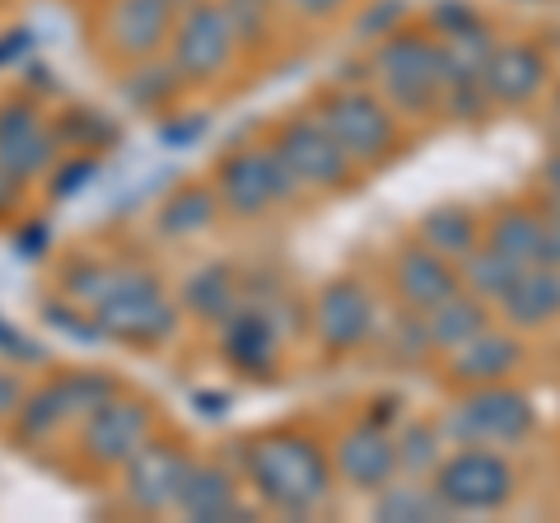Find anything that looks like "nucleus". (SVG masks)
<instances>
[{"mask_svg":"<svg viewBox=\"0 0 560 523\" xmlns=\"http://www.w3.org/2000/svg\"><path fill=\"white\" fill-rule=\"evenodd\" d=\"M397 473H401V463H397V434L388 426L364 421V426H355L337 444V477L350 486V491L378 496Z\"/></svg>","mask_w":560,"mask_h":523,"instance_id":"nucleus-15","label":"nucleus"},{"mask_svg":"<svg viewBox=\"0 0 560 523\" xmlns=\"http://www.w3.org/2000/svg\"><path fill=\"white\" fill-rule=\"evenodd\" d=\"M243 473H248L261 504H271L280 514L318 510L331 491V463L323 458V449L290 430L248 440V449H243Z\"/></svg>","mask_w":560,"mask_h":523,"instance_id":"nucleus-2","label":"nucleus"},{"mask_svg":"<svg viewBox=\"0 0 560 523\" xmlns=\"http://www.w3.org/2000/svg\"><path fill=\"white\" fill-rule=\"evenodd\" d=\"M541 234H547V267H560V211L541 216Z\"/></svg>","mask_w":560,"mask_h":523,"instance_id":"nucleus-40","label":"nucleus"},{"mask_svg":"<svg viewBox=\"0 0 560 523\" xmlns=\"http://www.w3.org/2000/svg\"><path fill=\"white\" fill-rule=\"evenodd\" d=\"M215 191L234 216H261L267 206L290 201L300 191V178H294V168L276 146H261V150L224 154L215 168Z\"/></svg>","mask_w":560,"mask_h":523,"instance_id":"nucleus-5","label":"nucleus"},{"mask_svg":"<svg viewBox=\"0 0 560 523\" xmlns=\"http://www.w3.org/2000/svg\"><path fill=\"white\" fill-rule=\"evenodd\" d=\"M547 183H551V191H556V197H560V154H556V160L547 164Z\"/></svg>","mask_w":560,"mask_h":523,"instance_id":"nucleus-44","label":"nucleus"},{"mask_svg":"<svg viewBox=\"0 0 560 523\" xmlns=\"http://www.w3.org/2000/svg\"><path fill=\"white\" fill-rule=\"evenodd\" d=\"M434 491L453 514H490L514 496V473L500 453L481 444H463L453 458L440 463L434 473Z\"/></svg>","mask_w":560,"mask_h":523,"instance_id":"nucleus-6","label":"nucleus"},{"mask_svg":"<svg viewBox=\"0 0 560 523\" xmlns=\"http://www.w3.org/2000/svg\"><path fill=\"white\" fill-rule=\"evenodd\" d=\"M57 154V136L43 121V113L33 103H0V168L14 173L20 183H28L33 173H43Z\"/></svg>","mask_w":560,"mask_h":523,"instance_id":"nucleus-16","label":"nucleus"},{"mask_svg":"<svg viewBox=\"0 0 560 523\" xmlns=\"http://www.w3.org/2000/svg\"><path fill=\"white\" fill-rule=\"evenodd\" d=\"M113 393H117V379L113 374L70 370V374H57L51 383H43L38 393H28L14 421H20L24 440H43V434L61 430L66 421H75V416H90L98 403H108Z\"/></svg>","mask_w":560,"mask_h":523,"instance_id":"nucleus-7","label":"nucleus"},{"mask_svg":"<svg viewBox=\"0 0 560 523\" xmlns=\"http://www.w3.org/2000/svg\"><path fill=\"white\" fill-rule=\"evenodd\" d=\"M313 333L327 346L331 356L360 351L364 341L374 337V300L360 281H331L318 290V304H313Z\"/></svg>","mask_w":560,"mask_h":523,"instance_id":"nucleus-13","label":"nucleus"},{"mask_svg":"<svg viewBox=\"0 0 560 523\" xmlns=\"http://www.w3.org/2000/svg\"><path fill=\"white\" fill-rule=\"evenodd\" d=\"M425 327H430V341H434V351H458V346H467L477 333H486L490 327V304L477 300L467 286L453 294V300H444L440 309H430L425 313Z\"/></svg>","mask_w":560,"mask_h":523,"instance_id":"nucleus-24","label":"nucleus"},{"mask_svg":"<svg viewBox=\"0 0 560 523\" xmlns=\"http://www.w3.org/2000/svg\"><path fill=\"white\" fill-rule=\"evenodd\" d=\"M318 117L327 121V131L337 136V146L350 154L355 164H378L388 160L393 146H397V127H393V113L383 108L378 98L360 94V90H337L323 98Z\"/></svg>","mask_w":560,"mask_h":523,"instance_id":"nucleus-9","label":"nucleus"},{"mask_svg":"<svg viewBox=\"0 0 560 523\" xmlns=\"http://www.w3.org/2000/svg\"><path fill=\"white\" fill-rule=\"evenodd\" d=\"M187 473H191L187 449L150 434V440L121 463V491H127V500L136 504V510L160 514V510H168V504H178Z\"/></svg>","mask_w":560,"mask_h":523,"instance_id":"nucleus-11","label":"nucleus"},{"mask_svg":"<svg viewBox=\"0 0 560 523\" xmlns=\"http://www.w3.org/2000/svg\"><path fill=\"white\" fill-rule=\"evenodd\" d=\"M434 28H440V33H444V43H448V38H458V33L481 28V24H477V10H471V5L444 0V5H434Z\"/></svg>","mask_w":560,"mask_h":523,"instance_id":"nucleus-34","label":"nucleus"},{"mask_svg":"<svg viewBox=\"0 0 560 523\" xmlns=\"http://www.w3.org/2000/svg\"><path fill=\"white\" fill-rule=\"evenodd\" d=\"M420 243L434 253H444L453 262H463L471 248H481V234H477V216L463 211V206H434V211L420 216Z\"/></svg>","mask_w":560,"mask_h":523,"instance_id":"nucleus-26","label":"nucleus"},{"mask_svg":"<svg viewBox=\"0 0 560 523\" xmlns=\"http://www.w3.org/2000/svg\"><path fill=\"white\" fill-rule=\"evenodd\" d=\"M178 66H140V71H131V80H121V94L131 98V108H168V98L178 94Z\"/></svg>","mask_w":560,"mask_h":523,"instance_id":"nucleus-30","label":"nucleus"},{"mask_svg":"<svg viewBox=\"0 0 560 523\" xmlns=\"http://www.w3.org/2000/svg\"><path fill=\"white\" fill-rule=\"evenodd\" d=\"M393 286H397L401 309L430 313V309H440L444 300H453V294L463 290V267L453 257L425 248V243H411V248L397 253Z\"/></svg>","mask_w":560,"mask_h":523,"instance_id":"nucleus-14","label":"nucleus"},{"mask_svg":"<svg viewBox=\"0 0 560 523\" xmlns=\"http://www.w3.org/2000/svg\"><path fill=\"white\" fill-rule=\"evenodd\" d=\"M541 80H547V57L528 43H504V47H490L486 57V71H481V90L490 103L500 108H514V103H528Z\"/></svg>","mask_w":560,"mask_h":523,"instance_id":"nucleus-17","label":"nucleus"},{"mask_svg":"<svg viewBox=\"0 0 560 523\" xmlns=\"http://www.w3.org/2000/svg\"><path fill=\"white\" fill-rule=\"evenodd\" d=\"M201 131H206V117H187V121H168V127H164L160 136H164L168 146H178V150H183V146L197 141Z\"/></svg>","mask_w":560,"mask_h":523,"instance_id":"nucleus-37","label":"nucleus"},{"mask_svg":"<svg viewBox=\"0 0 560 523\" xmlns=\"http://www.w3.org/2000/svg\"><path fill=\"white\" fill-rule=\"evenodd\" d=\"M38 248H43V230L14 234V253H28V257H38Z\"/></svg>","mask_w":560,"mask_h":523,"instance_id":"nucleus-42","label":"nucleus"},{"mask_svg":"<svg viewBox=\"0 0 560 523\" xmlns=\"http://www.w3.org/2000/svg\"><path fill=\"white\" fill-rule=\"evenodd\" d=\"M271 5H276V0H224V14H230V20H234V28H238V43H243V38L257 43L261 33H267Z\"/></svg>","mask_w":560,"mask_h":523,"instance_id":"nucleus-32","label":"nucleus"},{"mask_svg":"<svg viewBox=\"0 0 560 523\" xmlns=\"http://www.w3.org/2000/svg\"><path fill=\"white\" fill-rule=\"evenodd\" d=\"M220 351L234 370H248V374H267L276 364L280 351V327L267 309H253L243 304L238 313L224 318V333H220Z\"/></svg>","mask_w":560,"mask_h":523,"instance_id":"nucleus-18","label":"nucleus"},{"mask_svg":"<svg viewBox=\"0 0 560 523\" xmlns=\"http://www.w3.org/2000/svg\"><path fill=\"white\" fill-rule=\"evenodd\" d=\"M490 248H500L504 257H514L518 267H547V234H541V216L528 211H504L490 220L486 239Z\"/></svg>","mask_w":560,"mask_h":523,"instance_id":"nucleus-25","label":"nucleus"},{"mask_svg":"<svg viewBox=\"0 0 560 523\" xmlns=\"http://www.w3.org/2000/svg\"><path fill=\"white\" fill-rule=\"evenodd\" d=\"M173 5L178 0H117L108 20L113 47L121 57H154L173 33Z\"/></svg>","mask_w":560,"mask_h":523,"instance_id":"nucleus-19","label":"nucleus"},{"mask_svg":"<svg viewBox=\"0 0 560 523\" xmlns=\"http://www.w3.org/2000/svg\"><path fill=\"white\" fill-rule=\"evenodd\" d=\"M397 463L407 467V473H430V467L440 463V430L407 426L397 434Z\"/></svg>","mask_w":560,"mask_h":523,"instance_id":"nucleus-31","label":"nucleus"},{"mask_svg":"<svg viewBox=\"0 0 560 523\" xmlns=\"http://www.w3.org/2000/svg\"><path fill=\"white\" fill-rule=\"evenodd\" d=\"M150 434H154V411L140 397L113 393L108 403H98L84 416V453L103 467H121Z\"/></svg>","mask_w":560,"mask_h":523,"instance_id":"nucleus-12","label":"nucleus"},{"mask_svg":"<svg viewBox=\"0 0 560 523\" xmlns=\"http://www.w3.org/2000/svg\"><path fill=\"white\" fill-rule=\"evenodd\" d=\"M500 313L514 327H547L560 318V267H528L514 290L500 300Z\"/></svg>","mask_w":560,"mask_h":523,"instance_id":"nucleus-22","label":"nucleus"},{"mask_svg":"<svg viewBox=\"0 0 560 523\" xmlns=\"http://www.w3.org/2000/svg\"><path fill=\"white\" fill-rule=\"evenodd\" d=\"M183 304L206 323H224L230 313H238L243 290H238V276L230 262H206V267L191 271L183 286Z\"/></svg>","mask_w":560,"mask_h":523,"instance_id":"nucleus-23","label":"nucleus"},{"mask_svg":"<svg viewBox=\"0 0 560 523\" xmlns=\"http://www.w3.org/2000/svg\"><path fill=\"white\" fill-rule=\"evenodd\" d=\"M444 434L453 444H523L533 434V403L504 383H481L448 411Z\"/></svg>","mask_w":560,"mask_h":523,"instance_id":"nucleus-4","label":"nucleus"},{"mask_svg":"<svg viewBox=\"0 0 560 523\" xmlns=\"http://www.w3.org/2000/svg\"><path fill=\"white\" fill-rule=\"evenodd\" d=\"M178 510L197 523H230L238 519V491H234V477L215 463H191V473L178 491Z\"/></svg>","mask_w":560,"mask_h":523,"instance_id":"nucleus-21","label":"nucleus"},{"mask_svg":"<svg viewBox=\"0 0 560 523\" xmlns=\"http://www.w3.org/2000/svg\"><path fill=\"white\" fill-rule=\"evenodd\" d=\"M0 351L14 356V360H43L38 346L24 341V337H10V327H5V323H0Z\"/></svg>","mask_w":560,"mask_h":523,"instance_id":"nucleus-39","label":"nucleus"},{"mask_svg":"<svg viewBox=\"0 0 560 523\" xmlns=\"http://www.w3.org/2000/svg\"><path fill=\"white\" fill-rule=\"evenodd\" d=\"M24 383L14 379L10 370H0V421H10V416H20V407H24Z\"/></svg>","mask_w":560,"mask_h":523,"instance_id":"nucleus-36","label":"nucleus"},{"mask_svg":"<svg viewBox=\"0 0 560 523\" xmlns=\"http://www.w3.org/2000/svg\"><path fill=\"white\" fill-rule=\"evenodd\" d=\"M458 267H463V286L477 294V300H486V304H500L504 294L514 290L518 276L528 271V267H518L514 257H504L500 248H490V243L471 248V253L458 262Z\"/></svg>","mask_w":560,"mask_h":523,"instance_id":"nucleus-27","label":"nucleus"},{"mask_svg":"<svg viewBox=\"0 0 560 523\" xmlns=\"http://www.w3.org/2000/svg\"><path fill=\"white\" fill-rule=\"evenodd\" d=\"M24 47H28V38H24V33H20V28H14V33H10V38H5V43H0V61H5V57H14V51H24Z\"/></svg>","mask_w":560,"mask_h":523,"instance_id":"nucleus-43","label":"nucleus"},{"mask_svg":"<svg viewBox=\"0 0 560 523\" xmlns=\"http://www.w3.org/2000/svg\"><path fill=\"white\" fill-rule=\"evenodd\" d=\"M294 14H304V20H327V14L346 10V0H285Z\"/></svg>","mask_w":560,"mask_h":523,"instance_id":"nucleus-38","label":"nucleus"},{"mask_svg":"<svg viewBox=\"0 0 560 523\" xmlns=\"http://www.w3.org/2000/svg\"><path fill=\"white\" fill-rule=\"evenodd\" d=\"M374 514L378 519H397V523H420V519H444L453 514L448 504L440 500L434 486H420V481H401V486H383L374 496Z\"/></svg>","mask_w":560,"mask_h":523,"instance_id":"nucleus-29","label":"nucleus"},{"mask_svg":"<svg viewBox=\"0 0 560 523\" xmlns=\"http://www.w3.org/2000/svg\"><path fill=\"white\" fill-rule=\"evenodd\" d=\"M98 178V164L94 160H70L57 168V178H51V197H75L84 183Z\"/></svg>","mask_w":560,"mask_h":523,"instance_id":"nucleus-35","label":"nucleus"},{"mask_svg":"<svg viewBox=\"0 0 560 523\" xmlns=\"http://www.w3.org/2000/svg\"><path fill=\"white\" fill-rule=\"evenodd\" d=\"M276 150L285 154V164L294 168L300 187H341L350 178V154L337 146V136L327 131V121L318 113L290 117L276 136Z\"/></svg>","mask_w":560,"mask_h":523,"instance_id":"nucleus-10","label":"nucleus"},{"mask_svg":"<svg viewBox=\"0 0 560 523\" xmlns=\"http://www.w3.org/2000/svg\"><path fill=\"white\" fill-rule=\"evenodd\" d=\"M518 360H523L518 337L486 327V333H477L467 346H458V351H453L448 374L458 379V383H471V388H481V383H504V374L518 370Z\"/></svg>","mask_w":560,"mask_h":523,"instance_id":"nucleus-20","label":"nucleus"},{"mask_svg":"<svg viewBox=\"0 0 560 523\" xmlns=\"http://www.w3.org/2000/svg\"><path fill=\"white\" fill-rule=\"evenodd\" d=\"M20 191H24V183L14 178V173H5V168H0V211H10V206L20 201Z\"/></svg>","mask_w":560,"mask_h":523,"instance_id":"nucleus-41","label":"nucleus"},{"mask_svg":"<svg viewBox=\"0 0 560 523\" xmlns=\"http://www.w3.org/2000/svg\"><path fill=\"white\" fill-rule=\"evenodd\" d=\"M66 294L94 313L103 337L127 346H160L178 327V309L164 281L136 262H80L66 271Z\"/></svg>","mask_w":560,"mask_h":523,"instance_id":"nucleus-1","label":"nucleus"},{"mask_svg":"<svg viewBox=\"0 0 560 523\" xmlns=\"http://www.w3.org/2000/svg\"><path fill=\"white\" fill-rule=\"evenodd\" d=\"M401 14H407L401 0H378V5H370V10L360 14V38H388Z\"/></svg>","mask_w":560,"mask_h":523,"instance_id":"nucleus-33","label":"nucleus"},{"mask_svg":"<svg viewBox=\"0 0 560 523\" xmlns=\"http://www.w3.org/2000/svg\"><path fill=\"white\" fill-rule=\"evenodd\" d=\"M238 47V28L234 20L224 14V5H187V14L173 28V66H178L183 84H206L215 80L224 66H230Z\"/></svg>","mask_w":560,"mask_h":523,"instance_id":"nucleus-8","label":"nucleus"},{"mask_svg":"<svg viewBox=\"0 0 560 523\" xmlns=\"http://www.w3.org/2000/svg\"><path fill=\"white\" fill-rule=\"evenodd\" d=\"M215 206H220V191L206 183H187L178 191H168V201L160 206V234H168V239L201 234L206 224L215 220Z\"/></svg>","mask_w":560,"mask_h":523,"instance_id":"nucleus-28","label":"nucleus"},{"mask_svg":"<svg viewBox=\"0 0 560 523\" xmlns=\"http://www.w3.org/2000/svg\"><path fill=\"white\" fill-rule=\"evenodd\" d=\"M374 75L383 98L401 113H430V103L444 94V43H430L420 33H388L374 51Z\"/></svg>","mask_w":560,"mask_h":523,"instance_id":"nucleus-3","label":"nucleus"}]
</instances>
